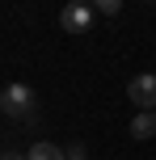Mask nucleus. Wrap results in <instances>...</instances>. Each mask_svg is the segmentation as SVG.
<instances>
[{"label":"nucleus","mask_w":156,"mask_h":160,"mask_svg":"<svg viewBox=\"0 0 156 160\" xmlns=\"http://www.w3.org/2000/svg\"><path fill=\"white\" fill-rule=\"evenodd\" d=\"M93 8H101V13H118L123 8V0H89Z\"/></svg>","instance_id":"6"},{"label":"nucleus","mask_w":156,"mask_h":160,"mask_svg":"<svg viewBox=\"0 0 156 160\" xmlns=\"http://www.w3.org/2000/svg\"><path fill=\"white\" fill-rule=\"evenodd\" d=\"M0 114H8L13 122H30L34 114H38V97H34V88L30 84H8V88H0Z\"/></svg>","instance_id":"1"},{"label":"nucleus","mask_w":156,"mask_h":160,"mask_svg":"<svg viewBox=\"0 0 156 160\" xmlns=\"http://www.w3.org/2000/svg\"><path fill=\"white\" fill-rule=\"evenodd\" d=\"M0 160H25L21 152H0Z\"/></svg>","instance_id":"8"},{"label":"nucleus","mask_w":156,"mask_h":160,"mask_svg":"<svg viewBox=\"0 0 156 160\" xmlns=\"http://www.w3.org/2000/svg\"><path fill=\"white\" fill-rule=\"evenodd\" d=\"M93 21H97V8H93L89 0H68L63 13H59V25H63L68 34H84V30H93Z\"/></svg>","instance_id":"2"},{"label":"nucleus","mask_w":156,"mask_h":160,"mask_svg":"<svg viewBox=\"0 0 156 160\" xmlns=\"http://www.w3.org/2000/svg\"><path fill=\"white\" fill-rule=\"evenodd\" d=\"M25 160H63V148H55V143H34L30 152H25Z\"/></svg>","instance_id":"5"},{"label":"nucleus","mask_w":156,"mask_h":160,"mask_svg":"<svg viewBox=\"0 0 156 160\" xmlns=\"http://www.w3.org/2000/svg\"><path fill=\"white\" fill-rule=\"evenodd\" d=\"M152 4H156V0H152Z\"/></svg>","instance_id":"9"},{"label":"nucleus","mask_w":156,"mask_h":160,"mask_svg":"<svg viewBox=\"0 0 156 160\" xmlns=\"http://www.w3.org/2000/svg\"><path fill=\"white\" fill-rule=\"evenodd\" d=\"M127 93H131L135 110H156V76H152V72L135 76L131 84H127Z\"/></svg>","instance_id":"3"},{"label":"nucleus","mask_w":156,"mask_h":160,"mask_svg":"<svg viewBox=\"0 0 156 160\" xmlns=\"http://www.w3.org/2000/svg\"><path fill=\"white\" fill-rule=\"evenodd\" d=\"M131 135H135V139H152V135H156V114H152V110H139V114L131 118Z\"/></svg>","instance_id":"4"},{"label":"nucleus","mask_w":156,"mask_h":160,"mask_svg":"<svg viewBox=\"0 0 156 160\" xmlns=\"http://www.w3.org/2000/svg\"><path fill=\"white\" fill-rule=\"evenodd\" d=\"M63 160H89V156H84V148H80V143H72V148L63 152Z\"/></svg>","instance_id":"7"}]
</instances>
